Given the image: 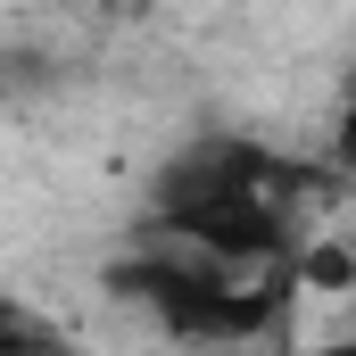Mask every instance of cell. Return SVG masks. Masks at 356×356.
I'll list each match as a JSON object with an SVG mask.
<instances>
[{
	"mask_svg": "<svg viewBox=\"0 0 356 356\" xmlns=\"http://www.w3.org/2000/svg\"><path fill=\"white\" fill-rule=\"evenodd\" d=\"M25 348H67V332L50 315H33L25 298H0V356H25Z\"/></svg>",
	"mask_w": 356,
	"mask_h": 356,
	"instance_id": "cell-1",
	"label": "cell"
},
{
	"mask_svg": "<svg viewBox=\"0 0 356 356\" xmlns=\"http://www.w3.org/2000/svg\"><path fill=\"white\" fill-rule=\"evenodd\" d=\"M50 75H58V67H50L42 50H0V83L8 91H42Z\"/></svg>",
	"mask_w": 356,
	"mask_h": 356,
	"instance_id": "cell-2",
	"label": "cell"
}]
</instances>
